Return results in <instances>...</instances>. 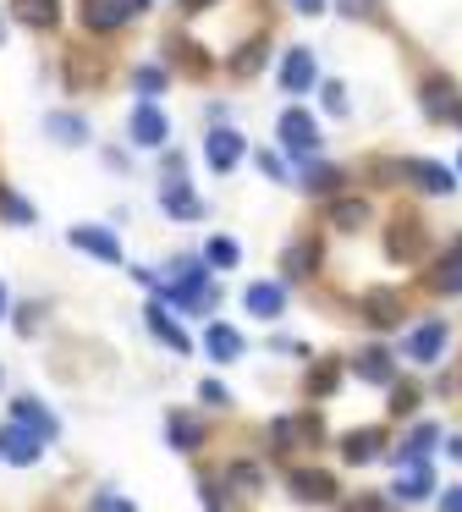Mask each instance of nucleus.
I'll return each instance as SVG.
<instances>
[{
    "mask_svg": "<svg viewBox=\"0 0 462 512\" xmlns=\"http://www.w3.org/2000/svg\"><path fill=\"white\" fill-rule=\"evenodd\" d=\"M44 133H50V144H61V149H83L88 144V122L72 116V111H50L44 116Z\"/></svg>",
    "mask_w": 462,
    "mask_h": 512,
    "instance_id": "nucleus-20",
    "label": "nucleus"
},
{
    "mask_svg": "<svg viewBox=\"0 0 462 512\" xmlns=\"http://www.w3.org/2000/svg\"><path fill=\"white\" fill-rule=\"evenodd\" d=\"M204 441H209V424L198 413H187V408L165 413V446L171 452H204Z\"/></svg>",
    "mask_w": 462,
    "mask_h": 512,
    "instance_id": "nucleus-4",
    "label": "nucleus"
},
{
    "mask_svg": "<svg viewBox=\"0 0 462 512\" xmlns=\"http://www.w3.org/2000/svg\"><path fill=\"white\" fill-rule=\"evenodd\" d=\"M336 6H341V12H347V17H374V12H380L374 0H336Z\"/></svg>",
    "mask_w": 462,
    "mask_h": 512,
    "instance_id": "nucleus-41",
    "label": "nucleus"
},
{
    "mask_svg": "<svg viewBox=\"0 0 462 512\" xmlns=\"http://www.w3.org/2000/svg\"><path fill=\"white\" fill-rule=\"evenodd\" d=\"M11 325H17L22 336H33L39 331V303H22V314H11Z\"/></svg>",
    "mask_w": 462,
    "mask_h": 512,
    "instance_id": "nucleus-40",
    "label": "nucleus"
},
{
    "mask_svg": "<svg viewBox=\"0 0 462 512\" xmlns=\"http://www.w3.org/2000/svg\"><path fill=\"white\" fill-rule=\"evenodd\" d=\"M0 45H6V17H0Z\"/></svg>",
    "mask_w": 462,
    "mask_h": 512,
    "instance_id": "nucleus-48",
    "label": "nucleus"
},
{
    "mask_svg": "<svg viewBox=\"0 0 462 512\" xmlns=\"http://www.w3.org/2000/svg\"><path fill=\"white\" fill-rule=\"evenodd\" d=\"M396 171H402V177L413 182V188L440 193V199H446V193H457V177H451V171L440 166V160H396Z\"/></svg>",
    "mask_w": 462,
    "mask_h": 512,
    "instance_id": "nucleus-9",
    "label": "nucleus"
},
{
    "mask_svg": "<svg viewBox=\"0 0 462 512\" xmlns=\"http://www.w3.org/2000/svg\"><path fill=\"white\" fill-rule=\"evenodd\" d=\"M336 386H341V364H336V358H319V364L308 369V397H314V402H325Z\"/></svg>",
    "mask_w": 462,
    "mask_h": 512,
    "instance_id": "nucleus-31",
    "label": "nucleus"
},
{
    "mask_svg": "<svg viewBox=\"0 0 462 512\" xmlns=\"http://www.w3.org/2000/svg\"><path fill=\"white\" fill-rule=\"evenodd\" d=\"M143 320H149V331L160 336V342L171 347L176 358H187V353H193V342H187V331L171 320V314H165V303H160V298H154V303H143Z\"/></svg>",
    "mask_w": 462,
    "mask_h": 512,
    "instance_id": "nucleus-15",
    "label": "nucleus"
},
{
    "mask_svg": "<svg viewBox=\"0 0 462 512\" xmlns=\"http://www.w3.org/2000/svg\"><path fill=\"white\" fill-rule=\"evenodd\" d=\"M39 457H44V441L28 430V424H17V419L0 424V463H11V468H33Z\"/></svg>",
    "mask_w": 462,
    "mask_h": 512,
    "instance_id": "nucleus-1",
    "label": "nucleus"
},
{
    "mask_svg": "<svg viewBox=\"0 0 462 512\" xmlns=\"http://www.w3.org/2000/svg\"><path fill=\"white\" fill-rule=\"evenodd\" d=\"M165 133H171V122H165V111L154 100H143L138 111H132V122H127V138L138 149H165Z\"/></svg>",
    "mask_w": 462,
    "mask_h": 512,
    "instance_id": "nucleus-8",
    "label": "nucleus"
},
{
    "mask_svg": "<svg viewBox=\"0 0 462 512\" xmlns=\"http://www.w3.org/2000/svg\"><path fill=\"white\" fill-rule=\"evenodd\" d=\"M215 0H182V12H209Z\"/></svg>",
    "mask_w": 462,
    "mask_h": 512,
    "instance_id": "nucleus-47",
    "label": "nucleus"
},
{
    "mask_svg": "<svg viewBox=\"0 0 462 512\" xmlns=\"http://www.w3.org/2000/svg\"><path fill=\"white\" fill-rule=\"evenodd\" d=\"M66 243L83 248V254H94L99 265H121V243H116V232H105V226H72Z\"/></svg>",
    "mask_w": 462,
    "mask_h": 512,
    "instance_id": "nucleus-11",
    "label": "nucleus"
},
{
    "mask_svg": "<svg viewBox=\"0 0 462 512\" xmlns=\"http://www.w3.org/2000/svg\"><path fill=\"white\" fill-rule=\"evenodd\" d=\"M198 397H204V408H231V391L220 386V380H204V386H198Z\"/></svg>",
    "mask_w": 462,
    "mask_h": 512,
    "instance_id": "nucleus-38",
    "label": "nucleus"
},
{
    "mask_svg": "<svg viewBox=\"0 0 462 512\" xmlns=\"http://www.w3.org/2000/svg\"><path fill=\"white\" fill-rule=\"evenodd\" d=\"M11 419L28 424L44 446L61 441V419H55V408H50V402H39V397H11Z\"/></svg>",
    "mask_w": 462,
    "mask_h": 512,
    "instance_id": "nucleus-5",
    "label": "nucleus"
},
{
    "mask_svg": "<svg viewBox=\"0 0 462 512\" xmlns=\"http://www.w3.org/2000/svg\"><path fill=\"white\" fill-rule=\"evenodd\" d=\"M94 512H138V501H121V496H110V490H99Z\"/></svg>",
    "mask_w": 462,
    "mask_h": 512,
    "instance_id": "nucleus-39",
    "label": "nucleus"
},
{
    "mask_svg": "<svg viewBox=\"0 0 462 512\" xmlns=\"http://www.w3.org/2000/svg\"><path fill=\"white\" fill-rule=\"evenodd\" d=\"M330 226H336V232H363V226H369V204L363 199H336L330 204Z\"/></svg>",
    "mask_w": 462,
    "mask_h": 512,
    "instance_id": "nucleus-29",
    "label": "nucleus"
},
{
    "mask_svg": "<svg viewBox=\"0 0 462 512\" xmlns=\"http://www.w3.org/2000/svg\"><path fill=\"white\" fill-rule=\"evenodd\" d=\"M308 89H319V61L308 45H292L281 61V94H292V100H303Z\"/></svg>",
    "mask_w": 462,
    "mask_h": 512,
    "instance_id": "nucleus-2",
    "label": "nucleus"
},
{
    "mask_svg": "<svg viewBox=\"0 0 462 512\" xmlns=\"http://www.w3.org/2000/svg\"><path fill=\"white\" fill-rule=\"evenodd\" d=\"M11 320V292H6V281H0V325Z\"/></svg>",
    "mask_w": 462,
    "mask_h": 512,
    "instance_id": "nucleus-46",
    "label": "nucleus"
},
{
    "mask_svg": "<svg viewBox=\"0 0 462 512\" xmlns=\"http://www.w3.org/2000/svg\"><path fill=\"white\" fill-rule=\"evenodd\" d=\"M440 512H462V485L440 490Z\"/></svg>",
    "mask_w": 462,
    "mask_h": 512,
    "instance_id": "nucleus-43",
    "label": "nucleus"
},
{
    "mask_svg": "<svg viewBox=\"0 0 462 512\" xmlns=\"http://www.w3.org/2000/svg\"><path fill=\"white\" fill-rule=\"evenodd\" d=\"M451 122H457V127H462V105H457V116H451Z\"/></svg>",
    "mask_w": 462,
    "mask_h": 512,
    "instance_id": "nucleus-49",
    "label": "nucleus"
},
{
    "mask_svg": "<svg viewBox=\"0 0 462 512\" xmlns=\"http://www.w3.org/2000/svg\"><path fill=\"white\" fill-rule=\"evenodd\" d=\"M204 160H209V171H220V177H226V171L242 160V133H231V127H215V133L204 138Z\"/></svg>",
    "mask_w": 462,
    "mask_h": 512,
    "instance_id": "nucleus-16",
    "label": "nucleus"
},
{
    "mask_svg": "<svg viewBox=\"0 0 462 512\" xmlns=\"http://www.w3.org/2000/svg\"><path fill=\"white\" fill-rule=\"evenodd\" d=\"M204 353L215 358V364H237V358H242V331H237V325H209V331H204Z\"/></svg>",
    "mask_w": 462,
    "mask_h": 512,
    "instance_id": "nucleus-22",
    "label": "nucleus"
},
{
    "mask_svg": "<svg viewBox=\"0 0 462 512\" xmlns=\"http://www.w3.org/2000/svg\"><path fill=\"white\" fill-rule=\"evenodd\" d=\"M440 441V424H413L407 430V441L396 446V468H407V463H424L429 457V446Z\"/></svg>",
    "mask_w": 462,
    "mask_h": 512,
    "instance_id": "nucleus-25",
    "label": "nucleus"
},
{
    "mask_svg": "<svg viewBox=\"0 0 462 512\" xmlns=\"http://www.w3.org/2000/svg\"><path fill=\"white\" fill-rule=\"evenodd\" d=\"M237 259H242L237 237H209V243H204V265H209V270H231Z\"/></svg>",
    "mask_w": 462,
    "mask_h": 512,
    "instance_id": "nucleus-33",
    "label": "nucleus"
},
{
    "mask_svg": "<svg viewBox=\"0 0 462 512\" xmlns=\"http://www.w3.org/2000/svg\"><path fill=\"white\" fill-rule=\"evenodd\" d=\"M242 303H248L253 320H281L286 314V287L281 281H253V287L242 292Z\"/></svg>",
    "mask_w": 462,
    "mask_h": 512,
    "instance_id": "nucleus-14",
    "label": "nucleus"
},
{
    "mask_svg": "<svg viewBox=\"0 0 462 512\" xmlns=\"http://www.w3.org/2000/svg\"><path fill=\"white\" fill-rule=\"evenodd\" d=\"M0 221H6V226H33V221H39V215H33V204L22 199V193L0 188Z\"/></svg>",
    "mask_w": 462,
    "mask_h": 512,
    "instance_id": "nucleus-35",
    "label": "nucleus"
},
{
    "mask_svg": "<svg viewBox=\"0 0 462 512\" xmlns=\"http://www.w3.org/2000/svg\"><path fill=\"white\" fill-rule=\"evenodd\" d=\"M297 182H303V193H336L341 182H347V171H341V166H325V160H314V166L303 160V177H297Z\"/></svg>",
    "mask_w": 462,
    "mask_h": 512,
    "instance_id": "nucleus-27",
    "label": "nucleus"
},
{
    "mask_svg": "<svg viewBox=\"0 0 462 512\" xmlns=\"http://www.w3.org/2000/svg\"><path fill=\"white\" fill-rule=\"evenodd\" d=\"M319 100L330 116H347V83H319Z\"/></svg>",
    "mask_w": 462,
    "mask_h": 512,
    "instance_id": "nucleus-37",
    "label": "nucleus"
},
{
    "mask_svg": "<svg viewBox=\"0 0 462 512\" xmlns=\"http://www.w3.org/2000/svg\"><path fill=\"white\" fill-rule=\"evenodd\" d=\"M259 171H264L270 182H281V177H286V171H281V155H264V149H259Z\"/></svg>",
    "mask_w": 462,
    "mask_h": 512,
    "instance_id": "nucleus-42",
    "label": "nucleus"
},
{
    "mask_svg": "<svg viewBox=\"0 0 462 512\" xmlns=\"http://www.w3.org/2000/svg\"><path fill=\"white\" fill-rule=\"evenodd\" d=\"M264 56H270V39L259 34V39H248V45H242L237 56L226 61V72H231V78H253V72L264 67Z\"/></svg>",
    "mask_w": 462,
    "mask_h": 512,
    "instance_id": "nucleus-28",
    "label": "nucleus"
},
{
    "mask_svg": "<svg viewBox=\"0 0 462 512\" xmlns=\"http://www.w3.org/2000/svg\"><path fill=\"white\" fill-rule=\"evenodd\" d=\"M11 12H17V23L22 28H55L61 23V0H11Z\"/></svg>",
    "mask_w": 462,
    "mask_h": 512,
    "instance_id": "nucleus-24",
    "label": "nucleus"
},
{
    "mask_svg": "<svg viewBox=\"0 0 462 512\" xmlns=\"http://www.w3.org/2000/svg\"><path fill=\"white\" fill-rule=\"evenodd\" d=\"M457 166H462V160H457Z\"/></svg>",
    "mask_w": 462,
    "mask_h": 512,
    "instance_id": "nucleus-50",
    "label": "nucleus"
},
{
    "mask_svg": "<svg viewBox=\"0 0 462 512\" xmlns=\"http://www.w3.org/2000/svg\"><path fill=\"white\" fill-rule=\"evenodd\" d=\"M292 6H297V12H308V17H319V12H325V0H292Z\"/></svg>",
    "mask_w": 462,
    "mask_h": 512,
    "instance_id": "nucleus-44",
    "label": "nucleus"
},
{
    "mask_svg": "<svg viewBox=\"0 0 462 512\" xmlns=\"http://www.w3.org/2000/svg\"><path fill=\"white\" fill-rule=\"evenodd\" d=\"M132 89H138L143 100H154V94L165 89V72L160 67H138V72H132Z\"/></svg>",
    "mask_w": 462,
    "mask_h": 512,
    "instance_id": "nucleus-36",
    "label": "nucleus"
},
{
    "mask_svg": "<svg viewBox=\"0 0 462 512\" xmlns=\"http://www.w3.org/2000/svg\"><path fill=\"white\" fill-rule=\"evenodd\" d=\"M347 512H385V507H380V501H369V496H358V501H352Z\"/></svg>",
    "mask_w": 462,
    "mask_h": 512,
    "instance_id": "nucleus-45",
    "label": "nucleus"
},
{
    "mask_svg": "<svg viewBox=\"0 0 462 512\" xmlns=\"http://www.w3.org/2000/svg\"><path fill=\"white\" fill-rule=\"evenodd\" d=\"M363 325L396 331V325H402V298H396V292H369V298H363Z\"/></svg>",
    "mask_w": 462,
    "mask_h": 512,
    "instance_id": "nucleus-21",
    "label": "nucleus"
},
{
    "mask_svg": "<svg viewBox=\"0 0 462 512\" xmlns=\"http://www.w3.org/2000/svg\"><path fill=\"white\" fill-rule=\"evenodd\" d=\"M292 496L308 501V507H330V501H336V479H330L325 468H297V474H292Z\"/></svg>",
    "mask_w": 462,
    "mask_h": 512,
    "instance_id": "nucleus-13",
    "label": "nucleus"
},
{
    "mask_svg": "<svg viewBox=\"0 0 462 512\" xmlns=\"http://www.w3.org/2000/svg\"><path fill=\"white\" fill-rule=\"evenodd\" d=\"M281 265H286V281H308V276L319 270V248H314V243H292Z\"/></svg>",
    "mask_w": 462,
    "mask_h": 512,
    "instance_id": "nucleus-30",
    "label": "nucleus"
},
{
    "mask_svg": "<svg viewBox=\"0 0 462 512\" xmlns=\"http://www.w3.org/2000/svg\"><path fill=\"white\" fill-rule=\"evenodd\" d=\"M418 248H424V221H418L413 210L396 215V221H391V254H396V259H413Z\"/></svg>",
    "mask_w": 462,
    "mask_h": 512,
    "instance_id": "nucleus-23",
    "label": "nucleus"
},
{
    "mask_svg": "<svg viewBox=\"0 0 462 512\" xmlns=\"http://www.w3.org/2000/svg\"><path fill=\"white\" fill-rule=\"evenodd\" d=\"M429 287L446 292V298H457V292H462V232L451 237V248L440 254V265L429 270Z\"/></svg>",
    "mask_w": 462,
    "mask_h": 512,
    "instance_id": "nucleus-19",
    "label": "nucleus"
},
{
    "mask_svg": "<svg viewBox=\"0 0 462 512\" xmlns=\"http://www.w3.org/2000/svg\"><path fill=\"white\" fill-rule=\"evenodd\" d=\"M341 457H347L352 468H363V463H374V457H385V430H347L341 435Z\"/></svg>",
    "mask_w": 462,
    "mask_h": 512,
    "instance_id": "nucleus-17",
    "label": "nucleus"
},
{
    "mask_svg": "<svg viewBox=\"0 0 462 512\" xmlns=\"http://www.w3.org/2000/svg\"><path fill=\"white\" fill-rule=\"evenodd\" d=\"M418 105H424V116L429 122H451V116H457V89H451L446 78H429L424 89H418Z\"/></svg>",
    "mask_w": 462,
    "mask_h": 512,
    "instance_id": "nucleus-18",
    "label": "nucleus"
},
{
    "mask_svg": "<svg viewBox=\"0 0 462 512\" xmlns=\"http://www.w3.org/2000/svg\"><path fill=\"white\" fill-rule=\"evenodd\" d=\"M226 485L237 490V496H259V490H264V468L242 457V463H231V468H226Z\"/></svg>",
    "mask_w": 462,
    "mask_h": 512,
    "instance_id": "nucleus-32",
    "label": "nucleus"
},
{
    "mask_svg": "<svg viewBox=\"0 0 462 512\" xmlns=\"http://www.w3.org/2000/svg\"><path fill=\"white\" fill-rule=\"evenodd\" d=\"M127 17H132L127 0H77V23H83L88 34H116Z\"/></svg>",
    "mask_w": 462,
    "mask_h": 512,
    "instance_id": "nucleus-7",
    "label": "nucleus"
},
{
    "mask_svg": "<svg viewBox=\"0 0 462 512\" xmlns=\"http://www.w3.org/2000/svg\"><path fill=\"white\" fill-rule=\"evenodd\" d=\"M446 342H451L446 320H424L418 331H407V342H402V358H413V364H440V353H446Z\"/></svg>",
    "mask_w": 462,
    "mask_h": 512,
    "instance_id": "nucleus-6",
    "label": "nucleus"
},
{
    "mask_svg": "<svg viewBox=\"0 0 462 512\" xmlns=\"http://www.w3.org/2000/svg\"><path fill=\"white\" fill-rule=\"evenodd\" d=\"M352 375L369 380V386H391L396 380V353L391 347H363V353H352Z\"/></svg>",
    "mask_w": 462,
    "mask_h": 512,
    "instance_id": "nucleus-12",
    "label": "nucleus"
},
{
    "mask_svg": "<svg viewBox=\"0 0 462 512\" xmlns=\"http://www.w3.org/2000/svg\"><path fill=\"white\" fill-rule=\"evenodd\" d=\"M418 402H424V391L418 386H402V380H391V397H385V408H391V419H413Z\"/></svg>",
    "mask_w": 462,
    "mask_h": 512,
    "instance_id": "nucleus-34",
    "label": "nucleus"
},
{
    "mask_svg": "<svg viewBox=\"0 0 462 512\" xmlns=\"http://www.w3.org/2000/svg\"><path fill=\"white\" fill-rule=\"evenodd\" d=\"M429 490H435V474H429L424 463H407L402 474H396V485H391V496L396 501H424Z\"/></svg>",
    "mask_w": 462,
    "mask_h": 512,
    "instance_id": "nucleus-26",
    "label": "nucleus"
},
{
    "mask_svg": "<svg viewBox=\"0 0 462 512\" xmlns=\"http://www.w3.org/2000/svg\"><path fill=\"white\" fill-rule=\"evenodd\" d=\"M275 127H281V144H286V155H297V160L319 155V122H314L308 111H297V105H292V111H286Z\"/></svg>",
    "mask_w": 462,
    "mask_h": 512,
    "instance_id": "nucleus-3",
    "label": "nucleus"
},
{
    "mask_svg": "<svg viewBox=\"0 0 462 512\" xmlns=\"http://www.w3.org/2000/svg\"><path fill=\"white\" fill-rule=\"evenodd\" d=\"M160 210L171 215V221H198V215H204V199L187 188V177H165L160 182Z\"/></svg>",
    "mask_w": 462,
    "mask_h": 512,
    "instance_id": "nucleus-10",
    "label": "nucleus"
}]
</instances>
